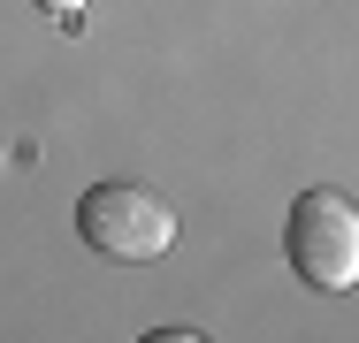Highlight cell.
Segmentation results:
<instances>
[{
	"label": "cell",
	"instance_id": "cell-3",
	"mask_svg": "<svg viewBox=\"0 0 359 343\" xmlns=\"http://www.w3.org/2000/svg\"><path fill=\"white\" fill-rule=\"evenodd\" d=\"M39 8H46L62 31H84V0H39Z\"/></svg>",
	"mask_w": 359,
	"mask_h": 343
},
{
	"label": "cell",
	"instance_id": "cell-1",
	"mask_svg": "<svg viewBox=\"0 0 359 343\" xmlns=\"http://www.w3.org/2000/svg\"><path fill=\"white\" fill-rule=\"evenodd\" d=\"M76 237L115 267H145L176 252V206L145 183H92L76 199Z\"/></svg>",
	"mask_w": 359,
	"mask_h": 343
},
{
	"label": "cell",
	"instance_id": "cell-2",
	"mask_svg": "<svg viewBox=\"0 0 359 343\" xmlns=\"http://www.w3.org/2000/svg\"><path fill=\"white\" fill-rule=\"evenodd\" d=\"M283 252L313 290H359V206L344 191H298Z\"/></svg>",
	"mask_w": 359,
	"mask_h": 343
}]
</instances>
